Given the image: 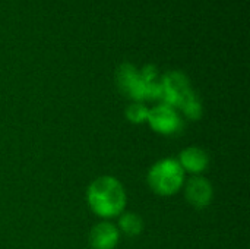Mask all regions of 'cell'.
Returning <instances> with one entry per match:
<instances>
[{
    "label": "cell",
    "instance_id": "obj_1",
    "mask_svg": "<svg viewBox=\"0 0 250 249\" xmlns=\"http://www.w3.org/2000/svg\"><path fill=\"white\" fill-rule=\"evenodd\" d=\"M86 200L91 210L97 216L114 217L125 210L126 192L117 179L111 176H103L89 185Z\"/></svg>",
    "mask_w": 250,
    "mask_h": 249
},
{
    "label": "cell",
    "instance_id": "obj_2",
    "mask_svg": "<svg viewBox=\"0 0 250 249\" xmlns=\"http://www.w3.org/2000/svg\"><path fill=\"white\" fill-rule=\"evenodd\" d=\"M185 182V170L179 161L166 158L155 163L148 173V183L151 189L158 195L176 194Z\"/></svg>",
    "mask_w": 250,
    "mask_h": 249
},
{
    "label": "cell",
    "instance_id": "obj_3",
    "mask_svg": "<svg viewBox=\"0 0 250 249\" xmlns=\"http://www.w3.org/2000/svg\"><path fill=\"white\" fill-rule=\"evenodd\" d=\"M146 122L155 132L163 135H174L180 132L183 128V122L179 113L176 112V109L164 103L158 104L157 107L148 112Z\"/></svg>",
    "mask_w": 250,
    "mask_h": 249
},
{
    "label": "cell",
    "instance_id": "obj_4",
    "mask_svg": "<svg viewBox=\"0 0 250 249\" xmlns=\"http://www.w3.org/2000/svg\"><path fill=\"white\" fill-rule=\"evenodd\" d=\"M160 84H161L160 100H163L164 104L171 106L174 109L179 107L183 97L192 90L189 85L188 76L179 70H173V72H168L167 75H164L163 79L160 81Z\"/></svg>",
    "mask_w": 250,
    "mask_h": 249
},
{
    "label": "cell",
    "instance_id": "obj_5",
    "mask_svg": "<svg viewBox=\"0 0 250 249\" xmlns=\"http://www.w3.org/2000/svg\"><path fill=\"white\" fill-rule=\"evenodd\" d=\"M116 82L119 90L135 101L145 100V82L141 72L130 63H123L116 72Z\"/></svg>",
    "mask_w": 250,
    "mask_h": 249
},
{
    "label": "cell",
    "instance_id": "obj_6",
    "mask_svg": "<svg viewBox=\"0 0 250 249\" xmlns=\"http://www.w3.org/2000/svg\"><path fill=\"white\" fill-rule=\"evenodd\" d=\"M185 195L189 204H192L196 208H204L209 205L212 200V186L207 179L196 176L189 179V182L186 183Z\"/></svg>",
    "mask_w": 250,
    "mask_h": 249
},
{
    "label": "cell",
    "instance_id": "obj_7",
    "mask_svg": "<svg viewBox=\"0 0 250 249\" xmlns=\"http://www.w3.org/2000/svg\"><path fill=\"white\" fill-rule=\"evenodd\" d=\"M119 229L107 222L98 223L89 233V245L92 249H114L119 244Z\"/></svg>",
    "mask_w": 250,
    "mask_h": 249
},
{
    "label": "cell",
    "instance_id": "obj_8",
    "mask_svg": "<svg viewBox=\"0 0 250 249\" xmlns=\"http://www.w3.org/2000/svg\"><path fill=\"white\" fill-rule=\"evenodd\" d=\"M179 164L182 166L183 170L190 172V173H201L204 172L208 164H209V157L208 154L198 148V147H189L180 153Z\"/></svg>",
    "mask_w": 250,
    "mask_h": 249
},
{
    "label": "cell",
    "instance_id": "obj_9",
    "mask_svg": "<svg viewBox=\"0 0 250 249\" xmlns=\"http://www.w3.org/2000/svg\"><path fill=\"white\" fill-rule=\"evenodd\" d=\"M179 109H182L183 114L188 119H190V120H198L202 116V104H201V100L196 95V92L192 91V90L183 97V100L179 104Z\"/></svg>",
    "mask_w": 250,
    "mask_h": 249
},
{
    "label": "cell",
    "instance_id": "obj_10",
    "mask_svg": "<svg viewBox=\"0 0 250 249\" xmlns=\"http://www.w3.org/2000/svg\"><path fill=\"white\" fill-rule=\"evenodd\" d=\"M119 229L126 236H130V238L138 236V235H141V232L144 229V222L135 213H125L119 219Z\"/></svg>",
    "mask_w": 250,
    "mask_h": 249
},
{
    "label": "cell",
    "instance_id": "obj_11",
    "mask_svg": "<svg viewBox=\"0 0 250 249\" xmlns=\"http://www.w3.org/2000/svg\"><path fill=\"white\" fill-rule=\"evenodd\" d=\"M148 112H149V110H148L142 103L135 101V103H132V104L127 106V109H126V117H127V120H129L130 123L139 125V123L146 122V119H148Z\"/></svg>",
    "mask_w": 250,
    "mask_h": 249
}]
</instances>
